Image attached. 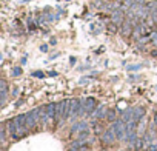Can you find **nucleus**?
Here are the masks:
<instances>
[{
  "label": "nucleus",
  "mask_w": 157,
  "mask_h": 151,
  "mask_svg": "<svg viewBox=\"0 0 157 151\" xmlns=\"http://www.w3.org/2000/svg\"><path fill=\"white\" fill-rule=\"evenodd\" d=\"M6 128H8V134L12 137V139H17V127H16V122H14V119H11V120H8L6 123Z\"/></svg>",
  "instance_id": "5"
},
{
  "label": "nucleus",
  "mask_w": 157,
  "mask_h": 151,
  "mask_svg": "<svg viewBox=\"0 0 157 151\" xmlns=\"http://www.w3.org/2000/svg\"><path fill=\"white\" fill-rule=\"evenodd\" d=\"M115 139H117V136H115V131H114V128H112V127H111L109 130H106L105 133H102V140H103V143L111 145Z\"/></svg>",
  "instance_id": "3"
},
{
  "label": "nucleus",
  "mask_w": 157,
  "mask_h": 151,
  "mask_svg": "<svg viewBox=\"0 0 157 151\" xmlns=\"http://www.w3.org/2000/svg\"><path fill=\"white\" fill-rule=\"evenodd\" d=\"M143 116H145V108H134V117L133 119H136V120H142L143 119Z\"/></svg>",
  "instance_id": "12"
},
{
  "label": "nucleus",
  "mask_w": 157,
  "mask_h": 151,
  "mask_svg": "<svg viewBox=\"0 0 157 151\" xmlns=\"http://www.w3.org/2000/svg\"><path fill=\"white\" fill-rule=\"evenodd\" d=\"M154 123L157 125V113H155V116H154Z\"/></svg>",
  "instance_id": "22"
},
{
  "label": "nucleus",
  "mask_w": 157,
  "mask_h": 151,
  "mask_svg": "<svg viewBox=\"0 0 157 151\" xmlns=\"http://www.w3.org/2000/svg\"><path fill=\"white\" fill-rule=\"evenodd\" d=\"M149 40H152V43L157 46V33H152V34L149 36Z\"/></svg>",
  "instance_id": "13"
},
{
  "label": "nucleus",
  "mask_w": 157,
  "mask_h": 151,
  "mask_svg": "<svg viewBox=\"0 0 157 151\" xmlns=\"http://www.w3.org/2000/svg\"><path fill=\"white\" fill-rule=\"evenodd\" d=\"M115 131V136H117V140H122L125 139V134H126V122L123 119H117L112 122V125H111Z\"/></svg>",
  "instance_id": "1"
},
{
  "label": "nucleus",
  "mask_w": 157,
  "mask_h": 151,
  "mask_svg": "<svg viewBox=\"0 0 157 151\" xmlns=\"http://www.w3.org/2000/svg\"><path fill=\"white\" fill-rule=\"evenodd\" d=\"M140 68H142V65H134V66H129L128 70L129 71H137V70H140Z\"/></svg>",
  "instance_id": "17"
},
{
  "label": "nucleus",
  "mask_w": 157,
  "mask_h": 151,
  "mask_svg": "<svg viewBox=\"0 0 157 151\" xmlns=\"http://www.w3.org/2000/svg\"><path fill=\"white\" fill-rule=\"evenodd\" d=\"M80 151H89V149H86V146H82V148H80Z\"/></svg>",
  "instance_id": "23"
},
{
  "label": "nucleus",
  "mask_w": 157,
  "mask_h": 151,
  "mask_svg": "<svg viewBox=\"0 0 157 151\" xmlns=\"http://www.w3.org/2000/svg\"><path fill=\"white\" fill-rule=\"evenodd\" d=\"M133 25H131L129 22H125L123 26H122V36H129V34H133Z\"/></svg>",
  "instance_id": "9"
},
{
  "label": "nucleus",
  "mask_w": 157,
  "mask_h": 151,
  "mask_svg": "<svg viewBox=\"0 0 157 151\" xmlns=\"http://www.w3.org/2000/svg\"><path fill=\"white\" fill-rule=\"evenodd\" d=\"M32 76H34V77H38V79L45 77V74H43V73H40V71H35V73H32Z\"/></svg>",
  "instance_id": "18"
},
{
  "label": "nucleus",
  "mask_w": 157,
  "mask_h": 151,
  "mask_svg": "<svg viewBox=\"0 0 157 151\" xmlns=\"http://www.w3.org/2000/svg\"><path fill=\"white\" fill-rule=\"evenodd\" d=\"M38 120H40V116H38V108L32 109V111H29V113H26V127H28L29 130H32L37 125Z\"/></svg>",
  "instance_id": "2"
},
{
  "label": "nucleus",
  "mask_w": 157,
  "mask_h": 151,
  "mask_svg": "<svg viewBox=\"0 0 157 151\" xmlns=\"http://www.w3.org/2000/svg\"><path fill=\"white\" fill-rule=\"evenodd\" d=\"M86 128H88V123L82 120V122L75 123V125L71 128V131H72V133H77V131H82V130H86Z\"/></svg>",
  "instance_id": "11"
},
{
  "label": "nucleus",
  "mask_w": 157,
  "mask_h": 151,
  "mask_svg": "<svg viewBox=\"0 0 157 151\" xmlns=\"http://www.w3.org/2000/svg\"><path fill=\"white\" fill-rule=\"evenodd\" d=\"M85 103H86V114H91V113L94 111V108H97V102L93 97L85 99Z\"/></svg>",
  "instance_id": "6"
},
{
  "label": "nucleus",
  "mask_w": 157,
  "mask_h": 151,
  "mask_svg": "<svg viewBox=\"0 0 157 151\" xmlns=\"http://www.w3.org/2000/svg\"><path fill=\"white\" fill-rule=\"evenodd\" d=\"M0 97H2V100H0V105L5 106L6 97H8V87H6V82H5V80H0Z\"/></svg>",
  "instance_id": "4"
},
{
  "label": "nucleus",
  "mask_w": 157,
  "mask_h": 151,
  "mask_svg": "<svg viewBox=\"0 0 157 151\" xmlns=\"http://www.w3.org/2000/svg\"><path fill=\"white\" fill-rule=\"evenodd\" d=\"M108 30L114 33V31H115V26H114V25H108Z\"/></svg>",
  "instance_id": "19"
},
{
  "label": "nucleus",
  "mask_w": 157,
  "mask_h": 151,
  "mask_svg": "<svg viewBox=\"0 0 157 151\" xmlns=\"http://www.w3.org/2000/svg\"><path fill=\"white\" fill-rule=\"evenodd\" d=\"M115 117V113L112 111V109H111V111H108V114H106V119H109V120H112Z\"/></svg>",
  "instance_id": "15"
},
{
  "label": "nucleus",
  "mask_w": 157,
  "mask_h": 151,
  "mask_svg": "<svg viewBox=\"0 0 157 151\" xmlns=\"http://www.w3.org/2000/svg\"><path fill=\"white\" fill-rule=\"evenodd\" d=\"M119 108H120V109H123V108H125V103H122V102H120V103H119Z\"/></svg>",
  "instance_id": "21"
},
{
  "label": "nucleus",
  "mask_w": 157,
  "mask_h": 151,
  "mask_svg": "<svg viewBox=\"0 0 157 151\" xmlns=\"http://www.w3.org/2000/svg\"><path fill=\"white\" fill-rule=\"evenodd\" d=\"M133 117H134V108H126L125 111H123V114H122V119L125 122H129Z\"/></svg>",
  "instance_id": "8"
},
{
  "label": "nucleus",
  "mask_w": 157,
  "mask_h": 151,
  "mask_svg": "<svg viewBox=\"0 0 157 151\" xmlns=\"http://www.w3.org/2000/svg\"><path fill=\"white\" fill-rule=\"evenodd\" d=\"M42 51H43V52H45V51H48V46H46V45H43V46H42Z\"/></svg>",
  "instance_id": "20"
},
{
  "label": "nucleus",
  "mask_w": 157,
  "mask_h": 151,
  "mask_svg": "<svg viewBox=\"0 0 157 151\" xmlns=\"http://www.w3.org/2000/svg\"><path fill=\"white\" fill-rule=\"evenodd\" d=\"M45 106H46V111H48L51 120H56V103H48Z\"/></svg>",
  "instance_id": "10"
},
{
  "label": "nucleus",
  "mask_w": 157,
  "mask_h": 151,
  "mask_svg": "<svg viewBox=\"0 0 157 151\" xmlns=\"http://www.w3.org/2000/svg\"><path fill=\"white\" fill-rule=\"evenodd\" d=\"M106 114H108V108L106 106H99L96 109V113H94V116L99 117V119H105V117H106Z\"/></svg>",
  "instance_id": "7"
},
{
  "label": "nucleus",
  "mask_w": 157,
  "mask_h": 151,
  "mask_svg": "<svg viewBox=\"0 0 157 151\" xmlns=\"http://www.w3.org/2000/svg\"><path fill=\"white\" fill-rule=\"evenodd\" d=\"M148 151H157V143H149L148 145Z\"/></svg>",
  "instance_id": "16"
},
{
  "label": "nucleus",
  "mask_w": 157,
  "mask_h": 151,
  "mask_svg": "<svg viewBox=\"0 0 157 151\" xmlns=\"http://www.w3.org/2000/svg\"><path fill=\"white\" fill-rule=\"evenodd\" d=\"M151 54H152V56H154V57H157V51H152Z\"/></svg>",
  "instance_id": "24"
},
{
  "label": "nucleus",
  "mask_w": 157,
  "mask_h": 151,
  "mask_svg": "<svg viewBox=\"0 0 157 151\" xmlns=\"http://www.w3.org/2000/svg\"><path fill=\"white\" fill-rule=\"evenodd\" d=\"M22 74V68H14V70H12V76H20Z\"/></svg>",
  "instance_id": "14"
}]
</instances>
